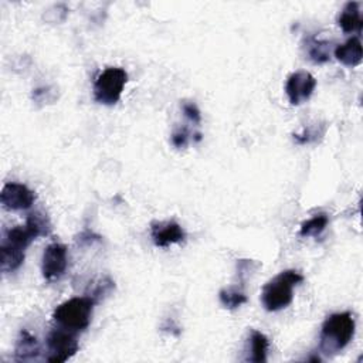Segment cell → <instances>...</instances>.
I'll list each match as a JSON object with an SVG mask.
<instances>
[{"label": "cell", "mask_w": 363, "mask_h": 363, "mask_svg": "<svg viewBox=\"0 0 363 363\" xmlns=\"http://www.w3.org/2000/svg\"><path fill=\"white\" fill-rule=\"evenodd\" d=\"M316 86V79L306 71L292 72L285 84V92L291 105H301L311 98Z\"/></svg>", "instance_id": "obj_8"}, {"label": "cell", "mask_w": 363, "mask_h": 363, "mask_svg": "<svg viewBox=\"0 0 363 363\" xmlns=\"http://www.w3.org/2000/svg\"><path fill=\"white\" fill-rule=\"evenodd\" d=\"M250 343V354L247 360L254 362V363H262L267 362V353L269 347L268 337L259 332V330H252L248 339Z\"/></svg>", "instance_id": "obj_14"}, {"label": "cell", "mask_w": 363, "mask_h": 363, "mask_svg": "<svg viewBox=\"0 0 363 363\" xmlns=\"http://www.w3.org/2000/svg\"><path fill=\"white\" fill-rule=\"evenodd\" d=\"M303 281V275L295 269H285L271 278L261 291V302L269 312L286 308L294 299V288Z\"/></svg>", "instance_id": "obj_2"}, {"label": "cell", "mask_w": 363, "mask_h": 363, "mask_svg": "<svg viewBox=\"0 0 363 363\" xmlns=\"http://www.w3.org/2000/svg\"><path fill=\"white\" fill-rule=\"evenodd\" d=\"M24 251L18 247H14L6 241H1L0 245V268L3 272H13L18 269L24 261Z\"/></svg>", "instance_id": "obj_13"}, {"label": "cell", "mask_w": 363, "mask_h": 363, "mask_svg": "<svg viewBox=\"0 0 363 363\" xmlns=\"http://www.w3.org/2000/svg\"><path fill=\"white\" fill-rule=\"evenodd\" d=\"M150 237L156 247L167 248L173 244L184 241L186 233L182 225L176 221H159L150 227Z\"/></svg>", "instance_id": "obj_9"}, {"label": "cell", "mask_w": 363, "mask_h": 363, "mask_svg": "<svg viewBox=\"0 0 363 363\" xmlns=\"http://www.w3.org/2000/svg\"><path fill=\"white\" fill-rule=\"evenodd\" d=\"M182 109H183L184 116L193 125H199L201 122V113H200V109L197 108L196 104H193V102H183L182 104Z\"/></svg>", "instance_id": "obj_18"}, {"label": "cell", "mask_w": 363, "mask_h": 363, "mask_svg": "<svg viewBox=\"0 0 363 363\" xmlns=\"http://www.w3.org/2000/svg\"><path fill=\"white\" fill-rule=\"evenodd\" d=\"M189 130L186 128H179L173 132L172 135V143L177 147V149H182V147H186L187 143H189Z\"/></svg>", "instance_id": "obj_19"}, {"label": "cell", "mask_w": 363, "mask_h": 363, "mask_svg": "<svg viewBox=\"0 0 363 363\" xmlns=\"http://www.w3.org/2000/svg\"><path fill=\"white\" fill-rule=\"evenodd\" d=\"M218 299L221 302V305L227 309H237L238 306L244 305L248 299L247 295L240 291L238 288H224L218 292Z\"/></svg>", "instance_id": "obj_17"}, {"label": "cell", "mask_w": 363, "mask_h": 363, "mask_svg": "<svg viewBox=\"0 0 363 363\" xmlns=\"http://www.w3.org/2000/svg\"><path fill=\"white\" fill-rule=\"evenodd\" d=\"M128 82V72L121 67L105 68L94 82V99L102 105H115Z\"/></svg>", "instance_id": "obj_4"}, {"label": "cell", "mask_w": 363, "mask_h": 363, "mask_svg": "<svg viewBox=\"0 0 363 363\" xmlns=\"http://www.w3.org/2000/svg\"><path fill=\"white\" fill-rule=\"evenodd\" d=\"M95 303L92 296H74L54 309L52 319L60 328L69 332H82L89 326Z\"/></svg>", "instance_id": "obj_3"}, {"label": "cell", "mask_w": 363, "mask_h": 363, "mask_svg": "<svg viewBox=\"0 0 363 363\" xmlns=\"http://www.w3.org/2000/svg\"><path fill=\"white\" fill-rule=\"evenodd\" d=\"M35 201V194L23 183H6L0 193V203L6 210L20 211L30 208Z\"/></svg>", "instance_id": "obj_7"}, {"label": "cell", "mask_w": 363, "mask_h": 363, "mask_svg": "<svg viewBox=\"0 0 363 363\" xmlns=\"http://www.w3.org/2000/svg\"><path fill=\"white\" fill-rule=\"evenodd\" d=\"M336 60L346 67H357L362 62V43L359 37H350L333 51Z\"/></svg>", "instance_id": "obj_10"}, {"label": "cell", "mask_w": 363, "mask_h": 363, "mask_svg": "<svg viewBox=\"0 0 363 363\" xmlns=\"http://www.w3.org/2000/svg\"><path fill=\"white\" fill-rule=\"evenodd\" d=\"M40 354V345L31 333L21 330L14 347V359L17 362H30L35 360Z\"/></svg>", "instance_id": "obj_12"}, {"label": "cell", "mask_w": 363, "mask_h": 363, "mask_svg": "<svg viewBox=\"0 0 363 363\" xmlns=\"http://www.w3.org/2000/svg\"><path fill=\"white\" fill-rule=\"evenodd\" d=\"M329 223V217L328 214L325 213H319L316 216H313L312 218L303 221L301 224V230H299V234L302 237H315V235H319L328 225Z\"/></svg>", "instance_id": "obj_16"}, {"label": "cell", "mask_w": 363, "mask_h": 363, "mask_svg": "<svg viewBox=\"0 0 363 363\" xmlns=\"http://www.w3.org/2000/svg\"><path fill=\"white\" fill-rule=\"evenodd\" d=\"M330 44L326 41H319L313 37L308 38L306 41V52L311 58V61H313L315 64H323L326 61H329V54H330Z\"/></svg>", "instance_id": "obj_15"}, {"label": "cell", "mask_w": 363, "mask_h": 363, "mask_svg": "<svg viewBox=\"0 0 363 363\" xmlns=\"http://www.w3.org/2000/svg\"><path fill=\"white\" fill-rule=\"evenodd\" d=\"M68 267V250L61 242L48 244L41 258V272L44 279L57 281L60 279Z\"/></svg>", "instance_id": "obj_6"}, {"label": "cell", "mask_w": 363, "mask_h": 363, "mask_svg": "<svg viewBox=\"0 0 363 363\" xmlns=\"http://www.w3.org/2000/svg\"><path fill=\"white\" fill-rule=\"evenodd\" d=\"M47 345V362L50 363H62L71 359L78 352V340L74 332H69L64 328L52 329L45 339Z\"/></svg>", "instance_id": "obj_5"}, {"label": "cell", "mask_w": 363, "mask_h": 363, "mask_svg": "<svg viewBox=\"0 0 363 363\" xmlns=\"http://www.w3.org/2000/svg\"><path fill=\"white\" fill-rule=\"evenodd\" d=\"M337 24L345 33H360L363 20L357 1H347L337 16Z\"/></svg>", "instance_id": "obj_11"}, {"label": "cell", "mask_w": 363, "mask_h": 363, "mask_svg": "<svg viewBox=\"0 0 363 363\" xmlns=\"http://www.w3.org/2000/svg\"><path fill=\"white\" fill-rule=\"evenodd\" d=\"M356 322L350 312H336L329 315L319 333V350L325 356H333L343 350L354 335Z\"/></svg>", "instance_id": "obj_1"}]
</instances>
